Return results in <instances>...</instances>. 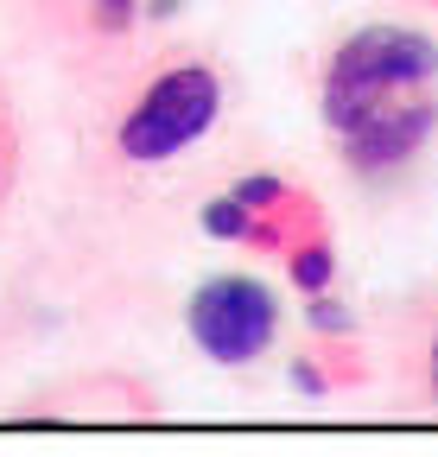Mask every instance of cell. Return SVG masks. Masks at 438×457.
Listing matches in <instances>:
<instances>
[{"mask_svg": "<svg viewBox=\"0 0 438 457\" xmlns=\"http://www.w3.org/2000/svg\"><path fill=\"white\" fill-rule=\"evenodd\" d=\"M438 77V45L413 26H362L337 45L331 71H324V121L337 134L362 121L368 108L413 96Z\"/></svg>", "mask_w": 438, "mask_h": 457, "instance_id": "obj_1", "label": "cell"}, {"mask_svg": "<svg viewBox=\"0 0 438 457\" xmlns=\"http://www.w3.org/2000/svg\"><path fill=\"white\" fill-rule=\"evenodd\" d=\"M185 324H191V343H197L210 362L242 369V362L267 356L273 330H280V305H273V286L267 279L223 273V279H210V286L191 293Z\"/></svg>", "mask_w": 438, "mask_h": 457, "instance_id": "obj_4", "label": "cell"}, {"mask_svg": "<svg viewBox=\"0 0 438 457\" xmlns=\"http://www.w3.org/2000/svg\"><path fill=\"white\" fill-rule=\"evenodd\" d=\"M286 267H293V279H299V293H324V286H331L337 261H331V242H324V228H318V236H305V242L286 254Z\"/></svg>", "mask_w": 438, "mask_h": 457, "instance_id": "obj_6", "label": "cell"}, {"mask_svg": "<svg viewBox=\"0 0 438 457\" xmlns=\"http://www.w3.org/2000/svg\"><path fill=\"white\" fill-rule=\"evenodd\" d=\"M13 185V128H7V108H0V197Z\"/></svg>", "mask_w": 438, "mask_h": 457, "instance_id": "obj_8", "label": "cell"}, {"mask_svg": "<svg viewBox=\"0 0 438 457\" xmlns=\"http://www.w3.org/2000/svg\"><path fill=\"white\" fill-rule=\"evenodd\" d=\"M432 128H438V102L426 89H413V96H394V102L368 108L337 140H343V159L356 171H388V165H407L432 140Z\"/></svg>", "mask_w": 438, "mask_h": 457, "instance_id": "obj_5", "label": "cell"}, {"mask_svg": "<svg viewBox=\"0 0 438 457\" xmlns=\"http://www.w3.org/2000/svg\"><path fill=\"white\" fill-rule=\"evenodd\" d=\"M216 114H223V83H216V71L210 64H172L134 96V108L115 128V146L134 165L178 159L191 140H203L216 128Z\"/></svg>", "mask_w": 438, "mask_h": 457, "instance_id": "obj_2", "label": "cell"}, {"mask_svg": "<svg viewBox=\"0 0 438 457\" xmlns=\"http://www.w3.org/2000/svg\"><path fill=\"white\" fill-rule=\"evenodd\" d=\"M318 204L305 191H293L286 179H254L229 185L223 197L203 204V236L216 242H242V248H260V254H293L305 236H318Z\"/></svg>", "mask_w": 438, "mask_h": 457, "instance_id": "obj_3", "label": "cell"}, {"mask_svg": "<svg viewBox=\"0 0 438 457\" xmlns=\"http://www.w3.org/2000/svg\"><path fill=\"white\" fill-rule=\"evenodd\" d=\"M432 400H438V337H432Z\"/></svg>", "mask_w": 438, "mask_h": 457, "instance_id": "obj_9", "label": "cell"}, {"mask_svg": "<svg viewBox=\"0 0 438 457\" xmlns=\"http://www.w3.org/2000/svg\"><path fill=\"white\" fill-rule=\"evenodd\" d=\"M311 299H318V305H311V324H318V330H350V312H343L337 299H324V293H311Z\"/></svg>", "mask_w": 438, "mask_h": 457, "instance_id": "obj_7", "label": "cell"}]
</instances>
